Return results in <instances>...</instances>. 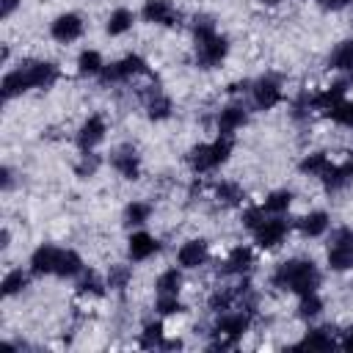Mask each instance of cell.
<instances>
[{
  "instance_id": "obj_1",
  "label": "cell",
  "mask_w": 353,
  "mask_h": 353,
  "mask_svg": "<svg viewBox=\"0 0 353 353\" xmlns=\"http://www.w3.org/2000/svg\"><path fill=\"white\" fill-rule=\"evenodd\" d=\"M58 77H61L58 63L28 58V61H19V66H14V69H8V72L3 74L0 94H3V99L8 102V99L22 97V94H28V91H33V88H41V91L52 88V85L58 83Z\"/></svg>"
},
{
  "instance_id": "obj_2",
  "label": "cell",
  "mask_w": 353,
  "mask_h": 353,
  "mask_svg": "<svg viewBox=\"0 0 353 353\" xmlns=\"http://www.w3.org/2000/svg\"><path fill=\"white\" fill-rule=\"evenodd\" d=\"M193 33V61L199 69H218L229 55V39L218 33V25L210 14H196L190 22Z\"/></svg>"
},
{
  "instance_id": "obj_3",
  "label": "cell",
  "mask_w": 353,
  "mask_h": 353,
  "mask_svg": "<svg viewBox=\"0 0 353 353\" xmlns=\"http://www.w3.org/2000/svg\"><path fill=\"white\" fill-rule=\"evenodd\" d=\"M323 281L320 268L314 265V259H303V256H292L284 259L273 268L270 273V284L281 292H292V295H306V292H317Z\"/></svg>"
},
{
  "instance_id": "obj_4",
  "label": "cell",
  "mask_w": 353,
  "mask_h": 353,
  "mask_svg": "<svg viewBox=\"0 0 353 353\" xmlns=\"http://www.w3.org/2000/svg\"><path fill=\"white\" fill-rule=\"evenodd\" d=\"M232 149H234V138L229 135H215L212 141H204V143H196L190 152H188V165L193 174H210L215 168H221L229 157H232Z\"/></svg>"
},
{
  "instance_id": "obj_5",
  "label": "cell",
  "mask_w": 353,
  "mask_h": 353,
  "mask_svg": "<svg viewBox=\"0 0 353 353\" xmlns=\"http://www.w3.org/2000/svg\"><path fill=\"white\" fill-rule=\"evenodd\" d=\"M254 323V312L251 309H229L223 314H218V320L212 323V347H234L251 328Z\"/></svg>"
},
{
  "instance_id": "obj_6",
  "label": "cell",
  "mask_w": 353,
  "mask_h": 353,
  "mask_svg": "<svg viewBox=\"0 0 353 353\" xmlns=\"http://www.w3.org/2000/svg\"><path fill=\"white\" fill-rule=\"evenodd\" d=\"M146 74H149V63H146V58L130 52V55H124V58L108 63V66L102 69L99 80H102V85H116V83H130V80L146 77Z\"/></svg>"
},
{
  "instance_id": "obj_7",
  "label": "cell",
  "mask_w": 353,
  "mask_h": 353,
  "mask_svg": "<svg viewBox=\"0 0 353 353\" xmlns=\"http://www.w3.org/2000/svg\"><path fill=\"white\" fill-rule=\"evenodd\" d=\"M248 97H251V105H254L256 110H273V108L284 99V83H281L279 74L268 72V74L251 80Z\"/></svg>"
},
{
  "instance_id": "obj_8",
  "label": "cell",
  "mask_w": 353,
  "mask_h": 353,
  "mask_svg": "<svg viewBox=\"0 0 353 353\" xmlns=\"http://www.w3.org/2000/svg\"><path fill=\"white\" fill-rule=\"evenodd\" d=\"M290 229H292V221H287L284 215H268L251 234H254L256 248H262V251H273V248H279V245L287 240Z\"/></svg>"
},
{
  "instance_id": "obj_9",
  "label": "cell",
  "mask_w": 353,
  "mask_h": 353,
  "mask_svg": "<svg viewBox=\"0 0 353 353\" xmlns=\"http://www.w3.org/2000/svg\"><path fill=\"white\" fill-rule=\"evenodd\" d=\"M108 135V119L102 113H91L74 132V146L80 152H94Z\"/></svg>"
},
{
  "instance_id": "obj_10",
  "label": "cell",
  "mask_w": 353,
  "mask_h": 353,
  "mask_svg": "<svg viewBox=\"0 0 353 353\" xmlns=\"http://www.w3.org/2000/svg\"><path fill=\"white\" fill-rule=\"evenodd\" d=\"M85 33V19L77 11H63L50 22V36L58 44H72Z\"/></svg>"
},
{
  "instance_id": "obj_11",
  "label": "cell",
  "mask_w": 353,
  "mask_h": 353,
  "mask_svg": "<svg viewBox=\"0 0 353 353\" xmlns=\"http://www.w3.org/2000/svg\"><path fill=\"white\" fill-rule=\"evenodd\" d=\"M254 265H256L254 248H251V245H234V248H229V254H226L223 262L218 265V273H221V276H234V279H240V276H248V273L254 270Z\"/></svg>"
},
{
  "instance_id": "obj_12",
  "label": "cell",
  "mask_w": 353,
  "mask_h": 353,
  "mask_svg": "<svg viewBox=\"0 0 353 353\" xmlns=\"http://www.w3.org/2000/svg\"><path fill=\"white\" fill-rule=\"evenodd\" d=\"M141 17L143 22L160 25V28H176L182 22V14L171 0H146L141 6Z\"/></svg>"
},
{
  "instance_id": "obj_13",
  "label": "cell",
  "mask_w": 353,
  "mask_h": 353,
  "mask_svg": "<svg viewBox=\"0 0 353 353\" xmlns=\"http://www.w3.org/2000/svg\"><path fill=\"white\" fill-rule=\"evenodd\" d=\"M110 168H113L121 179H127V182L141 179V154H138V149L130 146V143L113 149V152H110Z\"/></svg>"
},
{
  "instance_id": "obj_14",
  "label": "cell",
  "mask_w": 353,
  "mask_h": 353,
  "mask_svg": "<svg viewBox=\"0 0 353 353\" xmlns=\"http://www.w3.org/2000/svg\"><path fill=\"white\" fill-rule=\"evenodd\" d=\"M248 124V108L243 102H229L218 110L215 116V127H218V135H229L234 138L237 130H243Z\"/></svg>"
},
{
  "instance_id": "obj_15",
  "label": "cell",
  "mask_w": 353,
  "mask_h": 353,
  "mask_svg": "<svg viewBox=\"0 0 353 353\" xmlns=\"http://www.w3.org/2000/svg\"><path fill=\"white\" fill-rule=\"evenodd\" d=\"M176 262H179L182 270H196V268L207 265V262H210V243H207L204 237H190V240H185V243L179 245V251H176Z\"/></svg>"
},
{
  "instance_id": "obj_16",
  "label": "cell",
  "mask_w": 353,
  "mask_h": 353,
  "mask_svg": "<svg viewBox=\"0 0 353 353\" xmlns=\"http://www.w3.org/2000/svg\"><path fill=\"white\" fill-rule=\"evenodd\" d=\"M58 256H61V248L52 245V243H41L39 248H33L30 259H28V270L39 279L44 276H55V268H58Z\"/></svg>"
},
{
  "instance_id": "obj_17",
  "label": "cell",
  "mask_w": 353,
  "mask_h": 353,
  "mask_svg": "<svg viewBox=\"0 0 353 353\" xmlns=\"http://www.w3.org/2000/svg\"><path fill=\"white\" fill-rule=\"evenodd\" d=\"M160 251V240L143 229H135L127 237V259L130 262H146Z\"/></svg>"
},
{
  "instance_id": "obj_18",
  "label": "cell",
  "mask_w": 353,
  "mask_h": 353,
  "mask_svg": "<svg viewBox=\"0 0 353 353\" xmlns=\"http://www.w3.org/2000/svg\"><path fill=\"white\" fill-rule=\"evenodd\" d=\"M292 226H295L303 237L314 240V237H323V234L328 232V226H331V215H328L325 210H312V212H306V215L295 218V221H292Z\"/></svg>"
},
{
  "instance_id": "obj_19",
  "label": "cell",
  "mask_w": 353,
  "mask_h": 353,
  "mask_svg": "<svg viewBox=\"0 0 353 353\" xmlns=\"http://www.w3.org/2000/svg\"><path fill=\"white\" fill-rule=\"evenodd\" d=\"M347 85H350V77H342V80H336V83H331V85H325L320 91H312V108H314V113H325L331 105H336L339 99H345Z\"/></svg>"
},
{
  "instance_id": "obj_20",
  "label": "cell",
  "mask_w": 353,
  "mask_h": 353,
  "mask_svg": "<svg viewBox=\"0 0 353 353\" xmlns=\"http://www.w3.org/2000/svg\"><path fill=\"white\" fill-rule=\"evenodd\" d=\"M323 188L328 193H336V190H345L350 182H353V157L342 160V163H331V168L320 176Z\"/></svg>"
},
{
  "instance_id": "obj_21",
  "label": "cell",
  "mask_w": 353,
  "mask_h": 353,
  "mask_svg": "<svg viewBox=\"0 0 353 353\" xmlns=\"http://www.w3.org/2000/svg\"><path fill=\"white\" fill-rule=\"evenodd\" d=\"M212 199L221 207H243L245 204V190L234 179H221L212 185Z\"/></svg>"
},
{
  "instance_id": "obj_22",
  "label": "cell",
  "mask_w": 353,
  "mask_h": 353,
  "mask_svg": "<svg viewBox=\"0 0 353 353\" xmlns=\"http://www.w3.org/2000/svg\"><path fill=\"white\" fill-rule=\"evenodd\" d=\"M292 347H312V350H331V347H339V339L334 334L331 325H320V328H309L306 336L301 342H295Z\"/></svg>"
},
{
  "instance_id": "obj_23",
  "label": "cell",
  "mask_w": 353,
  "mask_h": 353,
  "mask_svg": "<svg viewBox=\"0 0 353 353\" xmlns=\"http://www.w3.org/2000/svg\"><path fill=\"white\" fill-rule=\"evenodd\" d=\"M325 63H328V69H334V72H339V74H345V77H353V39L339 41V44L328 52Z\"/></svg>"
},
{
  "instance_id": "obj_24",
  "label": "cell",
  "mask_w": 353,
  "mask_h": 353,
  "mask_svg": "<svg viewBox=\"0 0 353 353\" xmlns=\"http://www.w3.org/2000/svg\"><path fill=\"white\" fill-rule=\"evenodd\" d=\"M143 110H146L149 121H165V119L174 113V102H171L168 94L152 88V91L146 94V99H143Z\"/></svg>"
},
{
  "instance_id": "obj_25",
  "label": "cell",
  "mask_w": 353,
  "mask_h": 353,
  "mask_svg": "<svg viewBox=\"0 0 353 353\" xmlns=\"http://www.w3.org/2000/svg\"><path fill=\"white\" fill-rule=\"evenodd\" d=\"M108 290H110L108 287V279H102L97 270H83L77 276V284H74V292L80 298H105Z\"/></svg>"
},
{
  "instance_id": "obj_26",
  "label": "cell",
  "mask_w": 353,
  "mask_h": 353,
  "mask_svg": "<svg viewBox=\"0 0 353 353\" xmlns=\"http://www.w3.org/2000/svg\"><path fill=\"white\" fill-rule=\"evenodd\" d=\"M325 262H328V270H334V273H347V270H353V245L328 243Z\"/></svg>"
},
{
  "instance_id": "obj_27",
  "label": "cell",
  "mask_w": 353,
  "mask_h": 353,
  "mask_svg": "<svg viewBox=\"0 0 353 353\" xmlns=\"http://www.w3.org/2000/svg\"><path fill=\"white\" fill-rule=\"evenodd\" d=\"M83 270H85V265H83V256H80L74 248H61V256H58V268H55V276H58V279H77Z\"/></svg>"
},
{
  "instance_id": "obj_28",
  "label": "cell",
  "mask_w": 353,
  "mask_h": 353,
  "mask_svg": "<svg viewBox=\"0 0 353 353\" xmlns=\"http://www.w3.org/2000/svg\"><path fill=\"white\" fill-rule=\"evenodd\" d=\"M328 168H331L328 152H309V154H303L301 163H298V171H301L303 176H314V179H320Z\"/></svg>"
},
{
  "instance_id": "obj_29",
  "label": "cell",
  "mask_w": 353,
  "mask_h": 353,
  "mask_svg": "<svg viewBox=\"0 0 353 353\" xmlns=\"http://www.w3.org/2000/svg\"><path fill=\"white\" fill-rule=\"evenodd\" d=\"M149 218H152V204H149V201H141V199L130 201V204L124 207V212H121V223H124L127 229H141Z\"/></svg>"
},
{
  "instance_id": "obj_30",
  "label": "cell",
  "mask_w": 353,
  "mask_h": 353,
  "mask_svg": "<svg viewBox=\"0 0 353 353\" xmlns=\"http://www.w3.org/2000/svg\"><path fill=\"white\" fill-rule=\"evenodd\" d=\"M30 270H22V268H11L6 276H3V281H0V292L6 295V298H14V295H19V292H25L28 290V284H30Z\"/></svg>"
},
{
  "instance_id": "obj_31",
  "label": "cell",
  "mask_w": 353,
  "mask_h": 353,
  "mask_svg": "<svg viewBox=\"0 0 353 353\" xmlns=\"http://www.w3.org/2000/svg\"><path fill=\"white\" fill-rule=\"evenodd\" d=\"M132 22H135V14H132L130 8H124V6H119V8H113V11L108 14V19H105V33H108V36H124V33L132 28Z\"/></svg>"
},
{
  "instance_id": "obj_32",
  "label": "cell",
  "mask_w": 353,
  "mask_h": 353,
  "mask_svg": "<svg viewBox=\"0 0 353 353\" xmlns=\"http://www.w3.org/2000/svg\"><path fill=\"white\" fill-rule=\"evenodd\" d=\"M105 66H108V63H105V58H102L99 50H88V47H85V50L77 55V74H80V77H99Z\"/></svg>"
},
{
  "instance_id": "obj_33",
  "label": "cell",
  "mask_w": 353,
  "mask_h": 353,
  "mask_svg": "<svg viewBox=\"0 0 353 353\" xmlns=\"http://www.w3.org/2000/svg\"><path fill=\"white\" fill-rule=\"evenodd\" d=\"M138 345H141L143 350H160V347L165 345V328H163V323H160V320L143 323V328H141V334H138Z\"/></svg>"
},
{
  "instance_id": "obj_34",
  "label": "cell",
  "mask_w": 353,
  "mask_h": 353,
  "mask_svg": "<svg viewBox=\"0 0 353 353\" xmlns=\"http://www.w3.org/2000/svg\"><path fill=\"white\" fill-rule=\"evenodd\" d=\"M182 268H168L154 279V292L157 295H179L182 290Z\"/></svg>"
},
{
  "instance_id": "obj_35",
  "label": "cell",
  "mask_w": 353,
  "mask_h": 353,
  "mask_svg": "<svg viewBox=\"0 0 353 353\" xmlns=\"http://www.w3.org/2000/svg\"><path fill=\"white\" fill-rule=\"evenodd\" d=\"M292 190H287V188H279V190H270L268 196H265V201H262V207H265V212L268 215H284L290 207H292Z\"/></svg>"
},
{
  "instance_id": "obj_36",
  "label": "cell",
  "mask_w": 353,
  "mask_h": 353,
  "mask_svg": "<svg viewBox=\"0 0 353 353\" xmlns=\"http://www.w3.org/2000/svg\"><path fill=\"white\" fill-rule=\"evenodd\" d=\"M105 279H108V287H110L113 292H124V290L130 287V281H132V268H130V265H124V262L110 265Z\"/></svg>"
},
{
  "instance_id": "obj_37",
  "label": "cell",
  "mask_w": 353,
  "mask_h": 353,
  "mask_svg": "<svg viewBox=\"0 0 353 353\" xmlns=\"http://www.w3.org/2000/svg\"><path fill=\"white\" fill-rule=\"evenodd\" d=\"M320 312H323V298H320L317 292L298 295V309H295V314H298L301 320H314V317H320Z\"/></svg>"
},
{
  "instance_id": "obj_38",
  "label": "cell",
  "mask_w": 353,
  "mask_h": 353,
  "mask_svg": "<svg viewBox=\"0 0 353 353\" xmlns=\"http://www.w3.org/2000/svg\"><path fill=\"white\" fill-rule=\"evenodd\" d=\"M323 116L331 119V121L339 124V127H353V102H350V99H339V102L331 105Z\"/></svg>"
},
{
  "instance_id": "obj_39",
  "label": "cell",
  "mask_w": 353,
  "mask_h": 353,
  "mask_svg": "<svg viewBox=\"0 0 353 353\" xmlns=\"http://www.w3.org/2000/svg\"><path fill=\"white\" fill-rule=\"evenodd\" d=\"M99 165H102V157L97 152H80V160L74 163V174L80 179H88V176H94L99 171Z\"/></svg>"
},
{
  "instance_id": "obj_40",
  "label": "cell",
  "mask_w": 353,
  "mask_h": 353,
  "mask_svg": "<svg viewBox=\"0 0 353 353\" xmlns=\"http://www.w3.org/2000/svg\"><path fill=\"white\" fill-rule=\"evenodd\" d=\"M154 312H157L160 317H176V314L185 312V303L179 301V295H157Z\"/></svg>"
},
{
  "instance_id": "obj_41",
  "label": "cell",
  "mask_w": 353,
  "mask_h": 353,
  "mask_svg": "<svg viewBox=\"0 0 353 353\" xmlns=\"http://www.w3.org/2000/svg\"><path fill=\"white\" fill-rule=\"evenodd\" d=\"M265 218H268V212H265L262 204H248V207H243V212H240V223H243V229H248V232H254Z\"/></svg>"
},
{
  "instance_id": "obj_42",
  "label": "cell",
  "mask_w": 353,
  "mask_h": 353,
  "mask_svg": "<svg viewBox=\"0 0 353 353\" xmlns=\"http://www.w3.org/2000/svg\"><path fill=\"white\" fill-rule=\"evenodd\" d=\"M312 113H314V108H312V94H309V91H301V94L292 99V119H295V121H309Z\"/></svg>"
},
{
  "instance_id": "obj_43",
  "label": "cell",
  "mask_w": 353,
  "mask_h": 353,
  "mask_svg": "<svg viewBox=\"0 0 353 353\" xmlns=\"http://www.w3.org/2000/svg\"><path fill=\"white\" fill-rule=\"evenodd\" d=\"M22 6V0H0V19H11L17 14V8Z\"/></svg>"
},
{
  "instance_id": "obj_44",
  "label": "cell",
  "mask_w": 353,
  "mask_h": 353,
  "mask_svg": "<svg viewBox=\"0 0 353 353\" xmlns=\"http://www.w3.org/2000/svg\"><path fill=\"white\" fill-rule=\"evenodd\" d=\"M317 8H323V11H342V8H347L350 6V0H312Z\"/></svg>"
},
{
  "instance_id": "obj_45",
  "label": "cell",
  "mask_w": 353,
  "mask_h": 353,
  "mask_svg": "<svg viewBox=\"0 0 353 353\" xmlns=\"http://www.w3.org/2000/svg\"><path fill=\"white\" fill-rule=\"evenodd\" d=\"M0 188L3 190H11L14 188V171H11V165H3L0 168Z\"/></svg>"
},
{
  "instance_id": "obj_46",
  "label": "cell",
  "mask_w": 353,
  "mask_h": 353,
  "mask_svg": "<svg viewBox=\"0 0 353 353\" xmlns=\"http://www.w3.org/2000/svg\"><path fill=\"white\" fill-rule=\"evenodd\" d=\"M339 347H342V350H353V325L342 331V336H339Z\"/></svg>"
},
{
  "instance_id": "obj_47",
  "label": "cell",
  "mask_w": 353,
  "mask_h": 353,
  "mask_svg": "<svg viewBox=\"0 0 353 353\" xmlns=\"http://www.w3.org/2000/svg\"><path fill=\"white\" fill-rule=\"evenodd\" d=\"M8 245H11V232H8V229H6V226H3V232H0V248H3V251H6V248H8Z\"/></svg>"
},
{
  "instance_id": "obj_48",
  "label": "cell",
  "mask_w": 353,
  "mask_h": 353,
  "mask_svg": "<svg viewBox=\"0 0 353 353\" xmlns=\"http://www.w3.org/2000/svg\"><path fill=\"white\" fill-rule=\"evenodd\" d=\"M8 55H11V50H8V44H3V52H0V63H8Z\"/></svg>"
},
{
  "instance_id": "obj_49",
  "label": "cell",
  "mask_w": 353,
  "mask_h": 353,
  "mask_svg": "<svg viewBox=\"0 0 353 353\" xmlns=\"http://www.w3.org/2000/svg\"><path fill=\"white\" fill-rule=\"evenodd\" d=\"M259 3H262V6H268V8H273V6H279L281 0H259Z\"/></svg>"
},
{
  "instance_id": "obj_50",
  "label": "cell",
  "mask_w": 353,
  "mask_h": 353,
  "mask_svg": "<svg viewBox=\"0 0 353 353\" xmlns=\"http://www.w3.org/2000/svg\"><path fill=\"white\" fill-rule=\"evenodd\" d=\"M350 3H353V0H350Z\"/></svg>"
}]
</instances>
